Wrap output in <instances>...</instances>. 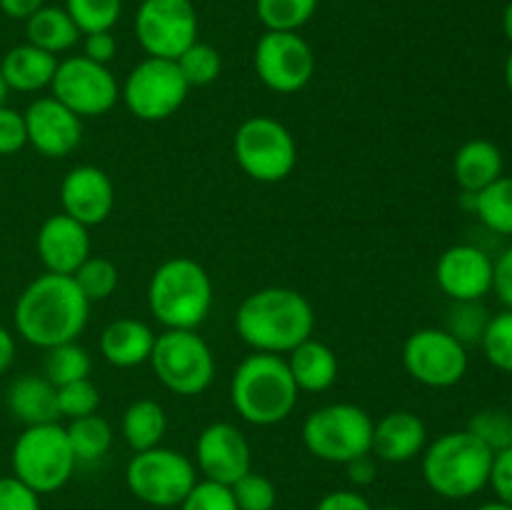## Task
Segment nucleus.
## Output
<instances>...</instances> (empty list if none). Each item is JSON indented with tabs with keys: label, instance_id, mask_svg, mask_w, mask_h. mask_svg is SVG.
Returning a JSON list of instances; mask_svg holds the SVG:
<instances>
[{
	"label": "nucleus",
	"instance_id": "nucleus-27",
	"mask_svg": "<svg viewBox=\"0 0 512 510\" xmlns=\"http://www.w3.org/2000/svg\"><path fill=\"white\" fill-rule=\"evenodd\" d=\"M80 38L83 33L78 30V25L73 23L68 10L58 8V5H43L25 20V43L50 55L68 53L80 43Z\"/></svg>",
	"mask_w": 512,
	"mask_h": 510
},
{
	"label": "nucleus",
	"instance_id": "nucleus-13",
	"mask_svg": "<svg viewBox=\"0 0 512 510\" xmlns=\"http://www.w3.org/2000/svg\"><path fill=\"white\" fill-rule=\"evenodd\" d=\"M468 348L445 328H420L403 343V368L415 383L445 390L468 373Z\"/></svg>",
	"mask_w": 512,
	"mask_h": 510
},
{
	"label": "nucleus",
	"instance_id": "nucleus-36",
	"mask_svg": "<svg viewBox=\"0 0 512 510\" xmlns=\"http://www.w3.org/2000/svg\"><path fill=\"white\" fill-rule=\"evenodd\" d=\"M485 358L500 373H512V310L503 308L490 315L488 328L480 340Z\"/></svg>",
	"mask_w": 512,
	"mask_h": 510
},
{
	"label": "nucleus",
	"instance_id": "nucleus-40",
	"mask_svg": "<svg viewBox=\"0 0 512 510\" xmlns=\"http://www.w3.org/2000/svg\"><path fill=\"white\" fill-rule=\"evenodd\" d=\"M468 430L478 435L493 453L510 448L512 445V413L503 408H488L480 410L473 420H470Z\"/></svg>",
	"mask_w": 512,
	"mask_h": 510
},
{
	"label": "nucleus",
	"instance_id": "nucleus-21",
	"mask_svg": "<svg viewBox=\"0 0 512 510\" xmlns=\"http://www.w3.org/2000/svg\"><path fill=\"white\" fill-rule=\"evenodd\" d=\"M428 445V428L420 415L413 410H393L385 413L373 425V450L375 460L383 463H410L423 455Z\"/></svg>",
	"mask_w": 512,
	"mask_h": 510
},
{
	"label": "nucleus",
	"instance_id": "nucleus-19",
	"mask_svg": "<svg viewBox=\"0 0 512 510\" xmlns=\"http://www.w3.org/2000/svg\"><path fill=\"white\" fill-rule=\"evenodd\" d=\"M60 208L85 228L105 223L115 208V185L98 165H75L60 183Z\"/></svg>",
	"mask_w": 512,
	"mask_h": 510
},
{
	"label": "nucleus",
	"instance_id": "nucleus-10",
	"mask_svg": "<svg viewBox=\"0 0 512 510\" xmlns=\"http://www.w3.org/2000/svg\"><path fill=\"white\" fill-rule=\"evenodd\" d=\"M235 163L258 183H280L298 165V145L293 133L270 115L243 120L233 138Z\"/></svg>",
	"mask_w": 512,
	"mask_h": 510
},
{
	"label": "nucleus",
	"instance_id": "nucleus-35",
	"mask_svg": "<svg viewBox=\"0 0 512 510\" xmlns=\"http://www.w3.org/2000/svg\"><path fill=\"white\" fill-rule=\"evenodd\" d=\"M175 63H178L180 73L190 88H205V85L215 83L223 73V58H220L218 50L208 43H200V40H195Z\"/></svg>",
	"mask_w": 512,
	"mask_h": 510
},
{
	"label": "nucleus",
	"instance_id": "nucleus-2",
	"mask_svg": "<svg viewBox=\"0 0 512 510\" xmlns=\"http://www.w3.org/2000/svg\"><path fill=\"white\" fill-rule=\"evenodd\" d=\"M235 330L253 353L288 355L315 333V310L300 290L270 285L250 293L235 313Z\"/></svg>",
	"mask_w": 512,
	"mask_h": 510
},
{
	"label": "nucleus",
	"instance_id": "nucleus-33",
	"mask_svg": "<svg viewBox=\"0 0 512 510\" xmlns=\"http://www.w3.org/2000/svg\"><path fill=\"white\" fill-rule=\"evenodd\" d=\"M70 278L80 288V293L90 300V303H100V300L110 298L118 288V265L113 260L103 258V255H90Z\"/></svg>",
	"mask_w": 512,
	"mask_h": 510
},
{
	"label": "nucleus",
	"instance_id": "nucleus-45",
	"mask_svg": "<svg viewBox=\"0 0 512 510\" xmlns=\"http://www.w3.org/2000/svg\"><path fill=\"white\" fill-rule=\"evenodd\" d=\"M83 55L93 63L110 65V60L118 55V40L113 30H100V33L83 35Z\"/></svg>",
	"mask_w": 512,
	"mask_h": 510
},
{
	"label": "nucleus",
	"instance_id": "nucleus-11",
	"mask_svg": "<svg viewBox=\"0 0 512 510\" xmlns=\"http://www.w3.org/2000/svg\"><path fill=\"white\" fill-rule=\"evenodd\" d=\"M190 85L175 60L145 58L135 65L120 88L125 108L145 123L168 120L183 108Z\"/></svg>",
	"mask_w": 512,
	"mask_h": 510
},
{
	"label": "nucleus",
	"instance_id": "nucleus-37",
	"mask_svg": "<svg viewBox=\"0 0 512 510\" xmlns=\"http://www.w3.org/2000/svg\"><path fill=\"white\" fill-rule=\"evenodd\" d=\"M488 320L490 310L485 308L483 300H453L448 328L445 330L468 348V345H480L485 328H488Z\"/></svg>",
	"mask_w": 512,
	"mask_h": 510
},
{
	"label": "nucleus",
	"instance_id": "nucleus-29",
	"mask_svg": "<svg viewBox=\"0 0 512 510\" xmlns=\"http://www.w3.org/2000/svg\"><path fill=\"white\" fill-rule=\"evenodd\" d=\"M65 433H68L70 448L78 463H95L113 445V425L98 413L70 420L65 425Z\"/></svg>",
	"mask_w": 512,
	"mask_h": 510
},
{
	"label": "nucleus",
	"instance_id": "nucleus-51",
	"mask_svg": "<svg viewBox=\"0 0 512 510\" xmlns=\"http://www.w3.org/2000/svg\"><path fill=\"white\" fill-rule=\"evenodd\" d=\"M503 33L512 45V0L508 5H505V10H503Z\"/></svg>",
	"mask_w": 512,
	"mask_h": 510
},
{
	"label": "nucleus",
	"instance_id": "nucleus-15",
	"mask_svg": "<svg viewBox=\"0 0 512 510\" xmlns=\"http://www.w3.org/2000/svg\"><path fill=\"white\" fill-rule=\"evenodd\" d=\"M253 65L260 83L280 95L308 88L315 75V53L300 33L265 30L253 50Z\"/></svg>",
	"mask_w": 512,
	"mask_h": 510
},
{
	"label": "nucleus",
	"instance_id": "nucleus-20",
	"mask_svg": "<svg viewBox=\"0 0 512 510\" xmlns=\"http://www.w3.org/2000/svg\"><path fill=\"white\" fill-rule=\"evenodd\" d=\"M35 253L45 273L73 275L93 255L88 228L65 213L50 215L35 235Z\"/></svg>",
	"mask_w": 512,
	"mask_h": 510
},
{
	"label": "nucleus",
	"instance_id": "nucleus-49",
	"mask_svg": "<svg viewBox=\"0 0 512 510\" xmlns=\"http://www.w3.org/2000/svg\"><path fill=\"white\" fill-rule=\"evenodd\" d=\"M45 5V0H0V10L3 15H8L10 20H28L35 10H40Z\"/></svg>",
	"mask_w": 512,
	"mask_h": 510
},
{
	"label": "nucleus",
	"instance_id": "nucleus-22",
	"mask_svg": "<svg viewBox=\"0 0 512 510\" xmlns=\"http://www.w3.org/2000/svg\"><path fill=\"white\" fill-rule=\"evenodd\" d=\"M155 333L138 318H115L100 333V355L113 368H138L148 363L155 348Z\"/></svg>",
	"mask_w": 512,
	"mask_h": 510
},
{
	"label": "nucleus",
	"instance_id": "nucleus-34",
	"mask_svg": "<svg viewBox=\"0 0 512 510\" xmlns=\"http://www.w3.org/2000/svg\"><path fill=\"white\" fill-rule=\"evenodd\" d=\"M83 35L113 30L123 15V0H65L63 5Z\"/></svg>",
	"mask_w": 512,
	"mask_h": 510
},
{
	"label": "nucleus",
	"instance_id": "nucleus-54",
	"mask_svg": "<svg viewBox=\"0 0 512 510\" xmlns=\"http://www.w3.org/2000/svg\"><path fill=\"white\" fill-rule=\"evenodd\" d=\"M8 93H10V88H8V83H5L3 73H0V105H5V100H8Z\"/></svg>",
	"mask_w": 512,
	"mask_h": 510
},
{
	"label": "nucleus",
	"instance_id": "nucleus-50",
	"mask_svg": "<svg viewBox=\"0 0 512 510\" xmlns=\"http://www.w3.org/2000/svg\"><path fill=\"white\" fill-rule=\"evenodd\" d=\"M15 355H18V345H15L13 330L0 325V375L8 373L10 365L15 363Z\"/></svg>",
	"mask_w": 512,
	"mask_h": 510
},
{
	"label": "nucleus",
	"instance_id": "nucleus-30",
	"mask_svg": "<svg viewBox=\"0 0 512 510\" xmlns=\"http://www.w3.org/2000/svg\"><path fill=\"white\" fill-rule=\"evenodd\" d=\"M473 213L480 223L498 235H512V175H500L495 183L475 195Z\"/></svg>",
	"mask_w": 512,
	"mask_h": 510
},
{
	"label": "nucleus",
	"instance_id": "nucleus-44",
	"mask_svg": "<svg viewBox=\"0 0 512 510\" xmlns=\"http://www.w3.org/2000/svg\"><path fill=\"white\" fill-rule=\"evenodd\" d=\"M488 485L495 490L500 503L512 505V445L493 455Z\"/></svg>",
	"mask_w": 512,
	"mask_h": 510
},
{
	"label": "nucleus",
	"instance_id": "nucleus-41",
	"mask_svg": "<svg viewBox=\"0 0 512 510\" xmlns=\"http://www.w3.org/2000/svg\"><path fill=\"white\" fill-rule=\"evenodd\" d=\"M178 508L180 510H238V503H235L230 485L213 483V480H198Z\"/></svg>",
	"mask_w": 512,
	"mask_h": 510
},
{
	"label": "nucleus",
	"instance_id": "nucleus-5",
	"mask_svg": "<svg viewBox=\"0 0 512 510\" xmlns=\"http://www.w3.org/2000/svg\"><path fill=\"white\" fill-rule=\"evenodd\" d=\"M493 455L468 428L450 430L425 445L423 478L440 498L465 500L488 485Z\"/></svg>",
	"mask_w": 512,
	"mask_h": 510
},
{
	"label": "nucleus",
	"instance_id": "nucleus-3",
	"mask_svg": "<svg viewBox=\"0 0 512 510\" xmlns=\"http://www.w3.org/2000/svg\"><path fill=\"white\" fill-rule=\"evenodd\" d=\"M298 385L283 355L253 353L235 368L230 380V403L250 425H278L293 415L298 405Z\"/></svg>",
	"mask_w": 512,
	"mask_h": 510
},
{
	"label": "nucleus",
	"instance_id": "nucleus-26",
	"mask_svg": "<svg viewBox=\"0 0 512 510\" xmlns=\"http://www.w3.org/2000/svg\"><path fill=\"white\" fill-rule=\"evenodd\" d=\"M58 55H50L35 45L23 43L10 48L0 60V73L15 93H40L53 83Z\"/></svg>",
	"mask_w": 512,
	"mask_h": 510
},
{
	"label": "nucleus",
	"instance_id": "nucleus-16",
	"mask_svg": "<svg viewBox=\"0 0 512 510\" xmlns=\"http://www.w3.org/2000/svg\"><path fill=\"white\" fill-rule=\"evenodd\" d=\"M193 463L205 475V480L233 485L253 470V450L238 425L218 420L200 430Z\"/></svg>",
	"mask_w": 512,
	"mask_h": 510
},
{
	"label": "nucleus",
	"instance_id": "nucleus-9",
	"mask_svg": "<svg viewBox=\"0 0 512 510\" xmlns=\"http://www.w3.org/2000/svg\"><path fill=\"white\" fill-rule=\"evenodd\" d=\"M198 483V468L180 450L158 448L140 450L125 465V485L130 493L153 508H175Z\"/></svg>",
	"mask_w": 512,
	"mask_h": 510
},
{
	"label": "nucleus",
	"instance_id": "nucleus-7",
	"mask_svg": "<svg viewBox=\"0 0 512 510\" xmlns=\"http://www.w3.org/2000/svg\"><path fill=\"white\" fill-rule=\"evenodd\" d=\"M373 425L368 410L353 403H330L303 420V445L325 463L345 465L373 450Z\"/></svg>",
	"mask_w": 512,
	"mask_h": 510
},
{
	"label": "nucleus",
	"instance_id": "nucleus-28",
	"mask_svg": "<svg viewBox=\"0 0 512 510\" xmlns=\"http://www.w3.org/2000/svg\"><path fill=\"white\" fill-rule=\"evenodd\" d=\"M120 433L133 453L158 448L168 433V413L153 398L133 400L120 418Z\"/></svg>",
	"mask_w": 512,
	"mask_h": 510
},
{
	"label": "nucleus",
	"instance_id": "nucleus-55",
	"mask_svg": "<svg viewBox=\"0 0 512 510\" xmlns=\"http://www.w3.org/2000/svg\"><path fill=\"white\" fill-rule=\"evenodd\" d=\"M380 510H405V508H400V505H385V508H380Z\"/></svg>",
	"mask_w": 512,
	"mask_h": 510
},
{
	"label": "nucleus",
	"instance_id": "nucleus-17",
	"mask_svg": "<svg viewBox=\"0 0 512 510\" xmlns=\"http://www.w3.org/2000/svg\"><path fill=\"white\" fill-rule=\"evenodd\" d=\"M495 260L470 243L450 245L435 263V283L450 300H483L493 293Z\"/></svg>",
	"mask_w": 512,
	"mask_h": 510
},
{
	"label": "nucleus",
	"instance_id": "nucleus-25",
	"mask_svg": "<svg viewBox=\"0 0 512 510\" xmlns=\"http://www.w3.org/2000/svg\"><path fill=\"white\" fill-rule=\"evenodd\" d=\"M283 358L300 393H325L338 380V355L323 340H303Z\"/></svg>",
	"mask_w": 512,
	"mask_h": 510
},
{
	"label": "nucleus",
	"instance_id": "nucleus-1",
	"mask_svg": "<svg viewBox=\"0 0 512 510\" xmlns=\"http://www.w3.org/2000/svg\"><path fill=\"white\" fill-rule=\"evenodd\" d=\"M90 305L70 275L43 273L30 280L15 300V333L40 350L70 343L83 335Z\"/></svg>",
	"mask_w": 512,
	"mask_h": 510
},
{
	"label": "nucleus",
	"instance_id": "nucleus-53",
	"mask_svg": "<svg viewBox=\"0 0 512 510\" xmlns=\"http://www.w3.org/2000/svg\"><path fill=\"white\" fill-rule=\"evenodd\" d=\"M475 510H512V505L500 503V500H493V503H485V505H480V508H475Z\"/></svg>",
	"mask_w": 512,
	"mask_h": 510
},
{
	"label": "nucleus",
	"instance_id": "nucleus-46",
	"mask_svg": "<svg viewBox=\"0 0 512 510\" xmlns=\"http://www.w3.org/2000/svg\"><path fill=\"white\" fill-rule=\"evenodd\" d=\"M493 293L498 295L505 308L512 310V245L495 258Z\"/></svg>",
	"mask_w": 512,
	"mask_h": 510
},
{
	"label": "nucleus",
	"instance_id": "nucleus-4",
	"mask_svg": "<svg viewBox=\"0 0 512 510\" xmlns=\"http://www.w3.org/2000/svg\"><path fill=\"white\" fill-rule=\"evenodd\" d=\"M213 280L193 258H170L148 283V308L165 330H198L213 308Z\"/></svg>",
	"mask_w": 512,
	"mask_h": 510
},
{
	"label": "nucleus",
	"instance_id": "nucleus-38",
	"mask_svg": "<svg viewBox=\"0 0 512 510\" xmlns=\"http://www.w3.org/2000/svg\"><path fill=\"white\" fill-rule=\"evenodd\" d=\"M230 490H233L238 510H273L275 503H278V490H275L273 480L255 473V470L235 480Z\"/></svg>",
	"mask_w": 512,
	"mask_h": 510
},
{
	"label": "nucleus",
	"instance_id": "nucleus-18",
	"mask_svg": "<svg viewBox=\"0 0 512 510\" xmlns=\"http://www.w3.org/2000/svg\"><path fill=\"white\" fill-rule=\"evenodd\" d=\"M23 118L28 145L45 158H68L83 140V118L53 95L35 98L25 108Z\"/></svg>",
	"mask_w": 512,
	"mask_h": 510
},
{
	"label": "nucleus",
	"instance_id": "nucleus-39",
	"mask_svg": "<svg viewBox=\"0 0 512 510\" xmlns=\"http://www.w3.org/2000/svg\"><path fill=\"white\" fill-rule=\"evenodd\" d=\"M100 390L90 378L75 380V383L60 385L58 388V410L60 418H85V415L98 413Z\"/></svg>",
	"mask_w": 512,
	"mask_h": 510
},
{
	"label": "nucleus",
	"instance_id": "nucleus-23",
	"mask_svg": "<svg viewBox=\"0 0 512 510\" xmlns=\"http://www.w3.org/2000/svg\"><path fill=\"white\" fill-rule=\"evenodd\" d=\"M5 405H8V413L25 428L60 423L58 388L45 375H18L5 390Z\"/></svg>",
	"mask_w": 512,
	"mask_h": 510
},
{
	"label": "nucleus",
	"instance_id": "nucleus-48",
	"mask_svg": "<svg viewBox=\"0 0 512 510\" xmlns=\"http://www.w3.org/2000/svg\"><path fill=\"white\" fill-rule=\"evenodd\" d=\"M345 473H348V480L355 485V488H365V485L373 483L378 478V463H375V455H360V458L345 463Z\"/></svg>",
	"mask_w": 512,
	"mask_h": 510
},
{
	"label": "nucleus",
	"instance_id": "nucleus-42",
	"mask_svg": "<svg viewBox=\"0 0 512 510\" xmlns=\"http://www.w3.org/2000/svg\"><path fill=\"white\" fill-rule=\"evenodd\" d=\"M28 145L25 118L20 110L0 105V155H15Z\"/></svg>",
	"mask_w": 512,
	"mask_h": 510
},
{
	"label": "nucleus",
	"instance_id": "nucleus-52",
	"mask_svg": "<svg viewBox=\"0 0 512 510\" xmlns=\"http://www.w3.org/2000/svg\"><path fill=\"white\" fill-rule=\"evenodd\" d=\"M503 78H505V88H508V93L512 95V50L508 53V58H505Z\"/></svg>",
	"mask_w": 512,
	"mask_h": 510
},
{
	"label": "nucleus",
	"instance_id": "nucleus-24",
	"mask_svg": "<svg viewBox=\"0 0 512 510\" xmlns=\"http://www.w3.org/2000/svg\"><path fill=\"white\" fill-rule=\"evenodd\" d=\"M505 175L503 150L485 138H473L458 148L453 158V178L463 193L478 195Z\"/></svg>",
	"mask_w": 512,
	"mask_h": 510
},
{
	"label": "nucleus",
	"instance_id": "nucleus-32",
	"mask_svg": "<svg viewBox=\"0 0 512 510\" xmlns=\"http://www.w3.org/2000/svg\"><path fill=\"white\" fill-rule=\"evenodd\" d=\"M320 0H255V15L265 30L300 33L318 10Z\"/></svg>",
	"mask_w": 512,
	"mask_h": 510
},
{
	"label": "nucleus",
	"instance_id": "nucleus-8",
	"mask_svg": "<svg viewBox=\"0 0 512 510\" xmlns=\"http://www.w3.org/2000/svg\"><path fill=\"white\" fill-rule=\"evenodd\" d=\"M150 368L170 393L193 398L215 378V355L198 330H163L155 338Z\"/></svg>",
	"mask_w": 512,
	"mask_h": 510
},
{
	"label": "nucleus",
	"instance_id": "nucleus-12",
	"mask_svg": "<svg viewBox=\"0 0 512 510\" xmlns=\"http://www.w3.org/2000/svg\"><path fill=\"white\" fill-rule=\"evenodd\" d=\"M133 28L148 58L178 60L198 40V13L193 0H140Z\"/></svg>",
	"mask_w": 512,
	"mask_h": 510
},
{
	"label": "nucleus",
	"instance_id": "nucleus-31",
	"mask_svg": "<svg viewBox=\"0 0 512 510\" xmlns=\"http://www.w3.org/2000/svg\"><path fill=\"white\" fill-rule=\"evenodd\" d=\"M90 370H93V360H90L88 348H83L78 340L60 343L55 348L45 350L43 375L55 388L75 383V380L90 378Z\"/></svg>",
	"mask_w": 512,
	"mask_h": 510
},
{
	"label": "nucleus",
	"instance_id": "nucleus-47",
	"mask_svg": "<svg viewBox=\"0 0 512 510\" xmlns=\"http://www.w3.org/2000/svg\"><path fill=\"white\" fill-rule=\"evenodd\" d=\"M315 510H373L368 498L360 495L358 490H333V493L323 495L315 505Z\"/></svg>",
	"mask_w": 512,
	"mask_h": 510
},
{
	"label": "nucleus",
	"instance_id": "nucleus-43",
	"mask_svg": "<svg viewBox=\"0 0 512 510\" xmlns=\"http://www.w3.org/2000/svg\"><path fill=\"white\" fill-rule=\"evenodd\" d=\"M0 510H40V495L15 475L0 478Z\"/></svg>",
	"mask_w": 512,
	"mask_h": 510
},
{
	"label": "nucleus",
	"instance_id": "nucleus-14",
	"mask_svg": "<svg viewBox=\"0 0 512 510\" xmlns=\"http://www.w3.org/2000/svg\"><path fill=\"white\" fill-rule=\"evenodd\" d=\"M50 95L78 118H100L120 100V85L108 65L93 63L85 55H70L58 60Z\"/></svg>",
	"mask_w": 512,
	"mask_h": 510
},
{
	"label": "nucleus",
	"instance_id": "nucleus-6",
	"mask_svg": "<svg viewBox=\"0 0 512 510\" xmlns=\"http://www.w3.org/2000/svg\"><path fill=\"white\" fill-rule=\"evenodd\" d=\"M10 465L15 478L23 480L38 495H48L68 485L78 460L70 448L65 425L45 423L23 428L13 443Z\"/></svg>",
	"mask_w": 512,
	"mask_h": 510
}]
</instances>
